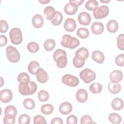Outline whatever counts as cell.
<instances>
[{
  "label": "cell",
  "mask_w": 124,
  "mask_h": 124,
  "mask_svg": "<svg viewBox=\"0 0 124 124\" xmlns=\"http://www.w3.org/2000/svg\"><path fill=\"white\" fill-rule=\"evenodd\" d=\"M37 89V84L32 81L20 83L18 86L19 93L23 95L33 94L36 92Z\"/></svg>",
  "instance_id": "6da1fadb"
},
{
  "label": "cell",
  "mask_w": 124,
  "mask_h": 124,
  "mask_svg": "<svg viewBox=\"0 0 124 124\" xmlns=\"http://www.w3.org/2000/svg\"><path fill=\"white\" fill-rule=\"evenodd\" d=\"M61 44L64 47L74 49L79 45L80 42L76 37H72L69 34H64L62 37Z\"/></svg>",
  "instance_id": "7a4b0ae2"
},
{
  "label": "cell",
  "mask_w": 124,
  "mask_h": 124,
  "mask_svg": "<svg viewBox=\"0 0 124 124\" xmlns=\"http://www.w3.org/2000/svg\"><path fill=\"white\" fill-rule=\"evenodd\" d=\"M6 53L7 59L11 62H17L20 60V55L19 51L16 47L12 46H7Z\"/></svg>",
  "instance_id": "3957f363"
},
{
  "label": "cell",
  "mask_w": 124,
  "mask_h": 124,
  "mask_svg": "<svg viewBox=\"0 0 124 124\" xmlns=\"http://www.w3.org/2000/svg\"><path fill=\"white\" fill-rule=\"evenodd\" d=\"M9 37L11 42L14 45H19L21 43L23 39L22 32L18 28H14L9 32Z\"/></svg>",
  "instance_id": "277c9868"
},
{
  "label": "cell",
  "mask_w": 124,
  "mask_h": 124,
  "mask_svg": "<svg viewBox=\"0 0 124 124\" xmlns=\"http://www.w3.org/2000/svg\"><path fill=\"white\" fill-rule=\"evenodd\" d=\"M79 77L85 83H89L95 79L96 74L91 69L85 68L80 72Z\"/></svg>",
  "instance_id": "5b68a950"
},
{
  "label": "cell",
  "mask_w": 124,
  "mask_h": 124,
  "mask_svg": "<svg viewBox=\"0 0 124 124\" xmlns=\"http://www.w3.org/2000/svg\"><path fill=\"white\" fill-rule=\"evenodd\" d=\"M109 13V8L107 5H102L98 7L93 11V15L96 19H102L108 16Z\"/></svg>",
  "instance_id": "8992f818"
},
{
  "label": "cell",
  "mask_w": 124,
  "mask_h": 124,
  "mask_svg": "<svg viewBox=\"0 0 124 124\" xmlns=\"http://www.w3.org/2000/svg\"><path fill=\"white\" fill-rule=\"evenodd\" d=\"M62 82L70 87H76L79 84L78 78L70 74H65L62 78Z\"/></svg>",
  "instance_id": "52a82bcc"
},
{
  "label": "cell",
  "mask_w": 124,
  "mask_h": 124,
  "mask_svg": "<svg viewBox=\"0 0 124 124\" xmlns=\"http://www.w3.org/2000/svg\"><path fill=\"white\" fill-rule=\"evenodd\" d=\"M13 98L12 92L8 89H4L0 92V99L1 102L7 103L10 102Z\"/></svg>",
  "instance_id": "ba28073f"
},
{
  "label": "cell",
  "mask_w": 124,
  "mask_h": 124,
  "mask_svg": "<svg viewBox=\"0 0 124 124\" xmlns=\"http://www.w3.org/2000/svg\"><path fill=\"white\" fill-rule=\"evenodd\" d=\"M78 19L80 24L88 26L91 21V17L88 13L82 12L78 14Z\"/></svg>",
  "instance_id": "9c48e42d"
},
{
  "label": "cell",
  "mask_w": 124,
  "mask_h": 124,
  "mask_svg": "<svg viewBox=\"0 0 124 124\" xmlns=\"http://www.w3.org/2000/svg\"><path fill=\"white\" fill-rule=\"evenodd\" d=\"M37 80L41 83H46L49 78L48 75L46 71L42 68H39L36 72Z\"/></svg>",
  "instance_id": "30bf717a"
},
{
  "label": "cell",
  "mask_w": 124,
  "mask_h": 124,
  "mask_svg": "<svg viewBox=\"0 0 124 124\" xmlns=\"http://www.w3.org/2000/svg\"><path fill=\"white\" fill-rule=\"evenodd\" d=\"M78 10V6L74 3L69 1L64 6L65 13L68 15H75Z\"/></svg>",
  "instance_id": "8fae6325"
},
{
  "label": "cell",
  "mask_w": 124,
  "mask_h": 124,
  "mask_svg": "<svg viewBox=\"0 0 124 124\" xmlns=\"http://www.w3.org/2000/svg\"><path fill=\"white\" fill-rule=\"evenodd\" d=\"M64 30L69 32L74 31L77 27V24L75 20L72 18H67L63 24Z\"/></svg>",
  "instance_id": "7c38bea8"
},
{
  "label": "cell",
  "mask_w": 124,
  "mask_h": 124,
  "mask_svg": "<svg viewBox=\"0 0 124 124\" xmlns=\"http://www.w3.org/2000/svg\"><path fill=\"white\" fill-rule=\"evenodd\" d=\"M76 98L78 102L83 103L85 102L88 99V93L85 89H80L78 90L76 92Z\"/></svg>",
  "instance_id": "4fadbf2b"
},
{
  "label": "cell",
  "mask_w": 124,
  "mask_h": 124,
  "mask_svg": "<svg viewBox=\"0 0 124 124\" xmlns=\"http://www.w3.org/2000/svg\"><path fill=\"white\" fill-rule=\"evenodd\" d=\"M123 74L121 71L115 70L111 72L109 75V78L111 82L116 83L121 81L123 78Z\"/></svg>",
  "instance_id": "5bb4252c"
},
{
  "label": "cell",
  "mask_w": 124,
  "mask_h": 124,
  "mask_svg": "<svg viewBox=\"0 0 124 124\" xmlns=\"http://www.w3.org/2000/svg\"><path fill=\"white\" fill-rule=\"evenodd\" d=\"M73 109L72 105L68 102H64L61 103L59 106V111L63 115H67L69 114Z\"/></svg>",
  "instance_id": "9a60e30c"
},
{
  "label": "cell",
  "mask_w": 124,
  "mask_h": 124,
  "mask_svg": "<svg viewBox=\"0 0 124 124\" xmlns=\"http://www.w3.org/2000/svg\"><path fill=\"white\" fill-rule=\"evenodd\" d=\"M91 30L93 34L96 35L100 34L104 31V25L100 22H94L91 26Z\"/></svg>",
  "instance_id": "2e32d148"
},
{
  "label": "cell",
  "mask_w": 124,
  "mask_h": 124,
  "mask_svg": "<svg viewBox=\"0 0 124 124\" xmlns=\"http://www.w3.org/2000/svg\"><path fill=\"white\" fill-rule=\"evenodd\" d=\"M44 24L43 16L40 14L35 15L32 18V24L35 28H41Z\"/></svg>",
  "instance_id": "e0dca14e"
},
{
  "label": "cell",
  "mask_w": 124,
  "mask_h": 124,
  "mask_svg": "<svg viewBox=\"0 0 124 124\" xmlns=\"http://www.w3.org/2000/svg\"><path fill=\"white\" fill-rule=\"evenodd\" d=\"M92 58L95 62L98 63H102L105 60V56L101 51L96 50L93 52Z\"/></svg>",
  "instance_id": "ac0fdd59"
},
{
  "label": "cell",
  "mask_w": 124,
  "mask_h": 124,
  "mask_svg": "<svg viewBox=\"0 0 124 124\" xmlns=\"http://www.w3.org/2000/svg\"><path fill=\"white\" fill-rule=\"evenodd\" d=\"M56 13V11H55L54 8L51 6L46 7L44 10V14L46 19L48 20H51L54 17Z\"/></svg>",
  "instance_id": "d6986e66"
},
{
  "label": "cell",
  "mask_w": 124,
  "mask_h": 124,
  "mask_svg": "<svg viewBox=\"0 0 124 124\" xmlns=\"http://www.w3.org/2000/svg\"><path fill=\"white\" fill-rule=\"evenodd\" d=\"M111 106L112 108L115 110H120L124 107V102L123 100L118 97L114 98L111 103Z\"/></svg>",
  "instance_id": "ffe728a7"
},
{
  "label": "cell",
  "mask_w": 124,
  "mask_h": 124,
  "mask_svg": "<svg viewBox=\"0 0 124 124\" xmlns=\"http://www.w3.org/2000/svg\"><path fill=\"white\" fill-rule=\"evenodd\" d=\"M119 28V25L115 20H109L107 24V29L108 32L110 33L116 32Z\"/></svg>",
  "instance_id": "44dd1931"
},
{
  "label": "cell",
  "mask_w": 124,
  "mask_h": 124,
  "mask_svg": "<svg viewBox=\"0 0 124 124\" xmlns=\"http://www.w3.org/2000/svg\"><path fill=\"white\" fill-rule=\"evenodd\" d=\"M56 62L57 67L63 68L67 64V58L66 55H62L57 58L55 61Z\"/></svg>",
  "instance_id": "7402d4cb"
},
{
  "label": "cell",
  "mask_w": 124,
  "mask_h": 124,
  "mask_svg": "<svg viewBox=\"0 0 124 124\" xmlns=\"http://www.w3.org/2000/svg\"><path fill=\"white\" fill-rule=\"evenodd\" d=\"M108 90L112 94H117L121 91V86L118 83H114L112 82H109L108 84Z\"/></svg>",
  "instance_id": "603a6c76"
},
{
  "label": "cell",
  "mask_w": 124,
  "mask_h": 124,
  "mask_svg": "<svg viewBox=\"0 0 124 124\" xmlns=\"http://www.w3.org/2000/svg\"><path fill=\"white\" fill-rule=\"evenodd\" d=\"M85 59L80 56H75L73 60V63L75 67L78 68L82 67L85 64Z\"/></svg>",
  "instance_id": "cb8c5ba5"
},
{
  "label": "cell",
  "mask_w": 124,
  "mask_h": 124,
  "mask_svg": "<svg viewBox=\"0 0 124 124\" xmlns=\"http://www.w3.org/2000/svg\"><path fill=\"white\" fill-rule=\"evenodd\" d=\"M40 64L37 61H33L29 63L28 66V70L31 74L35 75L37 70L40 68Z\"/></svg>",
  "instance_id": "d4e9b609"
},
{
  "label": "cell",
  "mask_w": 124,
  "mask_h": 124,
  "mask_svg": "<svg viewBox=\"0 0 124 124\" xmlns=\"http://www.w3.org/2000/svg\"><path fill=\"white\" fill-rule=\"evenodd\" d=\"M102 89V85L99 83L97 82H94L92 83L89 87L90 92L94 94H97L101 93Z\"/></svg>",
  "instance_id": "484cf974"
},
{
  "label": "cell",
  "mask_w": 124,
  "mask_h": 124,
  "mask_svg": "<svg viewBox=\"0 0 124 124\" xmlns=\"http://www.w3.org/2000/svg\"><path fill=\"white\" fill-rule=\"evenodd\" d=\"M63 19V16L62 14L59 11H56V15L54 16V17L51 20V22L52 25H53L55 26H57L60 25Z\"/></svg>",
  "instance_id": "4316f807"
},
{
  "label": "cell",
  "mask_w": 124,
  "mask_h": 124,
  "mask_svg": "<svg viewBox=\"0 0 124 124\" xmlns=\"http://www.w3.org/2000/svg\"><path fill=\"white\" fill-rule=\"evenodd\" d=\"M56 42L52 39L46 40L44 44V47L45 49L47 51H51L55 46Z\"/></svg>",
  "instance_id": "83f0119b"
},
{
  "label": "cell",
  "mask_w": 124,
  "mask_h": 124,
  "mask_svg": "<svg viewBox=\"0 0 124 124\" xmlns=\"http://www.w3.org/2000/svg\"><path fill=\"white\" fill-rule=\"evenodd\" d=\"M54 110V108L51 104H46L42 105L41 107V111L44 114L49 115L51 114Z\"/></svg>",
  "instance_id": "f1b7e54d"
},
{
  "label": "cell",
  "mask_w": 124,
  "mask_h": 124,
  "mask_svg": "<svg viewBox=\"0 0 124 124\" xmlns=\"http://www.w3.org/2000/svg\"><path fill=\"white\" fill-rule=\"evenodd\" d=\"M23 105L25 108L27 109L31 110L35 107V104L33 99L30 98H27L24 100Z\"/></svg>",
  "instance_id": "f546056e"
},
{
  "label": "cell",
  "mask_w": 124,
  "mask_h": 124,
  "mask_svg": "<svg viewBox=\"0 0 124 124\" xmlns=\"http://www.w3.org/2000/svg\"><path fill=\"white\" fill-rule=\"evenodd\" d=\"M109 121L114 124H119L122 121V118L120 115L116 113H111L108 116Z\"/></svg>",
  "instance_id": "4dcf8cb0"
},
{
  "label": "cell",
  "mask_w": 124,
  "mask_h": 124,
  "mask_svg": "<svg viewBox=\"0 0 124 124\" xmlns=\"http://www.w3.org/2000/svg\"><path fill=\"white\" fill-rule=\"evenodd\" d=\"M98 6V3L95 0H89L86 2L85 5V8L89 11H93Z\"/></svg>",
  "instance_id": "1f68e13d"
},
{
  "label": "cell",
  "mask_w": 124,
  "mask_h": 124,
  "mask_svg": "<svg viewBox=\"0 0 124 124\" xmlns=\"http://www.w3.org/2000/svg\"><path fill=\"white\" fill-rule=\"evenodd\" d=\"M77 35L81 39L87 38L89 35V31L85 28H80L77 31Z\"/></svg>",
  "instance_id": "d6a6232c"
},
{
  "label": "cell",
  "mask_w": 124,
  "mask_h": 124,
  "mask_svg": "<svg viewBox=\"0 0 124 124\" xmlns=\"http://www.w3.org/2000/svg\"><path fill=\"white\" fill-rule=\"evenodd\" d=\"M27 47L28 51L32 53L38 52L39 49V45L35 42H31L29 43Z\"/></svg>",
  "instance_id": "836d02e7"
},
{
  "label": "cell",
  "mask_w": 124,
  "mask_h": 124,
  "mask_svg": "<svg viewBox=\"0 0 124 124\" xmlns=\"http://www.w3.org/2000/svg\"><path fill=\"white\" fill-rule=\"evenodd\" d=\"M75 56H80L83 57L85 60L88 58L89 51L87 48L82 47L77 50L75 52Z\"/></svg>",
  "instance_id": "e575fe53"
},
{
  "label": "cell",
  "mask_w": 124,
  "mask_h": 124,
  "mask_svg": "<svg viewBox=\"0 0 124 124\" xmlns=\"http://www.w3.org/2000/svg\"><path fill=\"white\" fill-rule=\"evenodd\" d=\"M38 98L41 102H46L49 99V93L46 90H41L37 94Z\"/></svg>",
  "instance_id": "d590c367"
},
{
  "label": "cell",
  "mask_w": 124,
  "mask_h": 124,
  "mask_svg": "<svg viewBox=\"0 0 124 124\" xmlns=\"http://www.w3.org/2000/svg\"><path fill=\"white\" fill-rule=\"evenodd\" d=\"M17 113V110L16 109V108L12 105H9L7 106L5 108L4 110V114H11L13 115H14L15 116H16Z\"/></svg>",
  "instance_id": "8d00e7d4"
},
{
  "label": "cell",
  "mask_w": 124,
  "mask_h": 124,
  "mask_svg": "<svg viewBox=\"0 0 124 124\" xmlns=\"http://www.w3.org/2000/svg\"><path fill=\"white\" fill-rule=\"evenodd\" d=\"M17 80L19 83L29 82L30 81V77L27 73L21 72L18 75Z\"/></svg>",
  "instance_id": "74e56055"
},
{
  "label": "cell",
  "mask_w": 124,
  "mask_h": 124,
  "mask_svg": "<svg viewBox=\"0 0 124 124\" xmlns=\"http://www.w3.org/2000/svg\"><path fill=\"white\" fill-rule=\"evenodd\" d=\"M30 121V116L26 114H22L18 118V123L20 124H29Z\"/></svg>",
  "instance_id": "f35d334b"
},
{
  "label": "cell",
  "mask_w": 124,
  "mask_h": 124,
  "mask_svg": "<svg viewBox=\"0 0 124 124\" xmlns=\"http://www.w3.org/2000/svg\"><path fill=\"white\" fill-rule=\"evenodd\" d=\"M16 116L11 114L5 115L3 118V123L4 124H14L16 121Z\"/></svg>",
  "instance_id": "ab89813d"
},
{
  "label": "cell",
  "mask_w": 124,
  "mask_h": 124,
  "mask_svg": "<svg viewBox=\"0 0 124 124\" xmlns=\"http://www.w3.org/2000/svg\"><path fill=\"white\" fill-rule=\"evenodd\" d=\"M124 34L123 33L119 34L117 38V46L120 50H123L124 49Z\"/></svg>",
  "instance_id": "60d3db41"
},
{
  "label": "cell",
  "mask_w": 124,
  "mask_h": 124,
  "mask_svg": "<svg viewBox=\"0 0 124 124\" xmlns=\"http://www.w3.org/2000/svg\"><path fill=\"white\" fill-rule=\"evenodd\" d=\"M33 122L35 124H47L45 117L40 115H36L33 118Z\"/></svg>",
  "instance_id": "b9f144b4"
},
{
  "label": "cell",
  "mask_w": 124,
  "mask_h": 124,
  "mask_svg": "<svg viewBox=\"0 0 124 124\" xmlns=\"http://www.w3.org/2000/svg\"><path fill=\"white\" fill-rule=\"evenodd\" d=\"M115 62L117 65L122 67L124 65V54H120L118 55L115 59Z\"/></svg>",
  "instance_id": "7bdbcfd3"
},
{
  "label": "cell",
  "mask_w": 124,
  "mask_h": 124,
  "mask_svg": "<svg viewBox=\"0 0 124 124\" xmlns=\"http://www.w3.org/2000/svg\"><path fill=\"white\" fill-rule=\"evenodd\" d=\"M93 123L92 117L89 115H84L80 119L81 124H91Z\"/></svg>",
  "instance_id": "ee69618b"
},
{
  "label": "cell",
  "mask_w": 124,
  "mask_h": 124,
  "mask_svg": "<svg viewBox=\"0 0 124 124\" xmlns=\"http://www.w3.org/2000/svg\"><path fill=\"white\" fill-rule=\"evenodd\" d=\"M9 28L8 24L6 21L4 20H0V32L1 33H5L7 32Z\"/></svg>",
  "instance_id": "f6af8a7d"
},
{
  "label": "cell",
  "mask_w": 124,
  "mask_h": 124,
  "mask_svg": "<svg viewBox=\"0 0 124 124\" xmlns=\"http://www.w3.org/2000/svg\"><path fill=\"white\" fill-rule=\"evenodd\" d=\"M62 55H67L65 51L60 48L56 49L53 53V60H54V61H55V60L57 59L58 57Z\"/></svg>",
  "instance_id": "bcb514c9"
},
{
  "label": "cell",
  "mask_w": 124,
  "mask_h": 124,
  "mask_svg": "<svg viewBox=\"0 0 124 124\" xmlns=\"http://www.w3.org/2000/svg\"><path fill=\"white\" fill-rule=\"evenodd\" d=\"M78 123V118L75 115L71 114L68 116L66 119L67 124H76Z\"/></svg>",
  "instance_id": "7dc6e473"
},
{
  "label": "cell",
  "mask_w": 124,
  "mask_h": 124,
  "mask_svg": "<svg viewBox=\"0 0 124 124\" xmlns=\"http://www.w3.org/2000/svg\"><path fill=\"white\" fill-rule=\"evenodd\" d=\"M7 43V38L6 36L4 35H0V46L1 47L4 46Z\"/></svg>",
  "instance_id": "c3c4849f"
},
{
  "label": "cell",
  "mask_w": 124,
  "mask_h": 124,
  "mask_svg": "<svg viewBox=\"0 0 124 124\" xmlns=\"http://www.w3.org/2000/svg\"><path fill=\"white\" fill-rule=\"evenodd\" d=\"M63 120L62 118H59V117H56L54 118L53 119H52L51 121V124H63Z\"/></svg>",
  "instance_id": "681fc988"
},
{
  "label": "cell",
  "mask_w": 124,
  "mask_h": 124,
  "mask_svg": "<svg viewBox=\"0 0 124 124\" xmlns=\"http://www.w3.org/2000/svg\"><path fill=\"white\" fill-rule=\"evenodd\" d=\"M70 2H72L73 3H75L78 7L82 4V3L84 2V0H69Z\"/></svg>",
  "instance_id": "f907efd6"
},
{
  "label": "cell",
  "mask_w": 124,
  "mask_h": 124,
  "mask_svg": "<svg viewBox=\"0 0 124 124\" xmlns=\"http://www.w3.org/2000/svg\"><path fill=\"white\" fill-rule=\"evenodd\" d=\"M50 0H39V2H40L41 3L43 4H46L48 2H50Z\"/></svg>",
  "instance_id": "816d5d0a"
},
{
  "label": "cell",
  "mask_w": 124,
  "mask_h": 124,
  "mask_svg": "<svg viewBox=\"0 0 124 124\" xmlns=\"http://www.w3.org/2000/svg\"><path fill=\"white\" fill-rule=\"evenodd\" d=\"M100 2L102 3H108L110 2V0H100Z\"/></svg>",
  "instance_id": "f5cc1de1"
}]
</instances>
